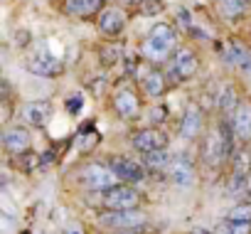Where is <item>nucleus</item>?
<instances>
[{"label":"nucleus","instance_id":"nucleus-1","mask_svg":"<svg viewBox=\"0 0 251 234\" xmlns=\"http://www.w3.org/2000/svg\"><path fill=\"white\" fill-rule=\"evenodd\" d=\"M175 45H177L175 30H173L170 25H155V27L148 32V37L143 40L141 52H143L148 59H153V62H163V59H168V57L173 54Z\"/></svg>","mask_w":251,"mask_h":234},{"label":"nucleus","instance_id":"nucleus-2","mask_svg":"<svg viewBox=\"0 0 251 234\" xmlns=\"http://www.w3.org/2000/svg\"><path fill=\"white\" fill-rule=\"evenodd\" d=\"M231 133L229 129H214L209 131L207 141H204V163L209 168H219L224 163V158L231 153Z\"/></svg>","mask_w":251,"mask_h":234},{"label":"nucleus","instance_id":"nucleus-3","mask_svg":"<svg viewBox=\"0 0 251 234\" xmlns=\"http://www.w3.org/2000/svg\"><path fill=\"white\" fill-rule=\"evenodd\" d=\"M146 222V214L138 212L136 207L133 209H108L103 214H99V224L106 227V229H113V232H121V229H136Z\"/></svg>","mask_w":251,"mask_h":234},{"label":"nucleus","instance_id":"nucleus-4","mask_svg":"<svg viewBox=\"0 0 251 234\" xmlns=\"http://www.w3.org/2000/svg\"><path fill=\"white\" fill-rule=\"evenodd\" d=\"M81 182L89 190H99L106 192L111 187L118 185V175L111 170V165H101V163H91L84 173H81Z\"/></svg>","mask_w":251,"mask_h":234},{"label":"nucleus","instance_id":"nucleus-5","mask_svg":"<svg viewBox=\"0 0 251 234\" xmlns=\"http://www.w3.org/2000/svg\"><path fill=\"white\" fill-rule=\"evenodd\" d=\"M138 202H141L138 190L123 187V185H116L101 195V205L106 209H133V207H138Z\"/></svg>","mask_w":251,"mask_h":234},{"label":"nucleus","instance_id":"nucleus-6","mask_svg":"<svg viewBox=\"0 0 251 234\" xmlns=\"http://www.w3.org/2000/svg\"><path fill=\"white\" fill-rule=\"evenodd\" d=\"M131 143H133V148H136L138 153L146 156V153L168 148V136H165L163 131H158V129H143V131L133 133Z\"/></svg>","mask_w":251,"mask_h":234},{"label":"nucleus","instance_id":"nucleus-7","mask_svg":"<svg viewBox=\"0 0 251 234\" xmlns=\"http://www.w3.org/2000/svg\"><path fill=\"white\" fill-rule=\"evenodd\" d=\"M197 72V57L190 50H177L173 62H170V77L175 81H185Z\"/></svg>","mask_w":251,"mask_h":234},{"label":"nucleus","instance_id":"nucleus-8","mask_svg":"<svg viewBox=\"0 0 251 234\" xmlns=\"http://www.w3.org/2000/svg\"><path fill=\"white\" fill-rule=\"evenodd\" d=\"M30 72L35 74H42V77H54L62 72V59L50 54L47 50H40L32 59H30Z\"/></svg>","mask_w":251,"mask_h":234},{"label":"nucleus","instance_id":"nucleus-9","mask_svg":"<svg viewBox=\"0 0 251 234\" xmlns=\"http://www.w3.org/2000/svg\"><path fill=\"white\" fill-rule=\"evenodd\" d=\"M111 170L118 175V180H126V182L143 180V165L138 160H131V158H113Z\"/></svg>","mask_w":251,"mask_h":234},{"label":"nucleus","instance_id":"nucleus-10","mask_svg":"<svg viewBox=\"0 0 251 234\" xmlns=\"http://www.w3.org/2000/svg\"><path fill=\"white\" fill-rule=\"evenodd\" d=\"M168 173H170V180L180 187H190L195 182V168L187 158H173L170 165H168Z\"/></svg>","mask_w":251,"mask_h":234},{"label":"nucleus","instance_id":"nucleus-11","mask_svg":"<svg viewBox=\"0 0 251 234\" xmlns=\"http://www.w3.org/2000/svg\"><path fill=\"white\" fill-rule=\"evenodd\" d=\"M52 116V106L47 101H30L23 106V119L30 126H45Z\"/></svg>","mask_w":251,"mask_h":234},{"label":"nucleus","instance_id":"nucleus-12","mask_svg":"<svg viewBox=\"0 0 251 234\" xmlns=\"http://www.w3.org/2000/svg\"><path fill=\"white\" fill-rule=\"evenodd\" d=\"M231 131L241 141L251 138V106L249 104H241L239 108H234V113H231Z\"/></svg>","mask_w":251,"mask_h":234},{"label":"nucleus","instance_id":"nucleus-13","mask_svg":"<svg viewBox=\"0 0 251 234\" xmlns=\"http://www.w3.org/2000/svg\"><path fill=\"white\" fill-rule=\"evenodd\" d=\"M123 27H126V15L118 10V8H108V10H103L101 13V18H99V30L103 32V35H121L123 32Z\"/></svg>","mask_w":251,"mask_h":234},{"label":"nucleus","instance_id":"nucleus-14","mask_svg":"<svg viewBox=\"0 0 251 234\" xmlns=\"http://www.w3.org/2000/svg\"><path fill=\"white\" fill-rule=\"evenodd\" d=\"M3 146H5L8 151H13V153H25L27 146H30V133H27L25 129H20V126L8 129V131L3 133Z\"/></svg>","mask_w":251,"mask_h":234},{"label":"nucleus","instance_id":"nucleus-15","mask_svg":"<svg viewBox=\"0 0 251 234\" xmlns=\"http://www.w3.org/2000/svg\"><path fill=\"white\" fill-rule=\"evenodd\" d=\"M106 0H64V10L69 15H79V18H86V15H94L103 8Z\"/></svg>","mask_w":251,"mask_h":234},{"label":"nucleus","instance_id":"nucleus-16","mask_svg":"<svg viewBox=\"0 0 251 234\" xmlns=\"http://www.w3.org/2000/svg\"><path fill=\"white\" fill-rule=\"evenodd\" d=\"M138 96L133 91H121L116 96V111L118 116H123V119H133V116L138 113Z\"/></svg>","mask_w":251,"mask_h":234},{"label":"nucleus","instance_id":"nucleus-17","mask_svg":"<svg viewBox=\"0 0 251 234\" xmlns=\"http://www.w3.org/2000/svg\"><path fill=\"white\" fill-rule=\"evenodd\" d=\"M224 59H226L229 64L239 67L241 72L251 74V54H249L244 47H239V45H229V47L224 50Z\"/></svg>","mask_w":251,"mask_h":234},{"label":"nucleus","instance_id":"nucleus-18","mask_svg":"<svg viewBox=\"0 0 251 234\" xmlns=\"http://www.w3.org/2000/svg\"><path fill=\"white\" fill-rule=\"evenodd\" d=\"M182 136L185 138H197V133L202 131V113L197 106H190L185 111V119H182Z\"/></svg>","mask_w":251,"mask_h":234},{"label":"nucleus","instance_id":"nucleus-19","mask_svg":"<svg viewBox=\"0 0 251 234\" xmlns=\"http://www.w3.org/2000/svg\"><path fill=\"white\" fill-rule=\"evenodd\" d=\"M170 156H168V151L163 148V151H153V153H146L143 156V165H148L151 170H168V165H170Z\"/></svg>","mask_w":251,"mask_h":234},{"label":"nucleus","instance_id":"nucleus-20","mask_svg":"<svg viewBox=\"0 0 251 234\" xmlns=\"http://www.w3.org/2000/svg\"><path fill=\"white\" fill-rule=\"evenodd\" d=\"M143 86H146V91H148L151 96H160V94L165 91V79H163L160 72H151V74L143 79Z\"/></svg>","mask_w":251,"mask_h":234},{"label":"nucleus","instance_id":"nucleus-21","mask_svg":"<svg viewBox=\"0 0 251 234\" xmlns=\"http://www.w3.org/2000/svg\"><path fill=\"white\" fill-rule=\"evenodd\" d=\"M251 227L249 222H234V219H224L217 227V234H249Z\"/></svg>","mask_w":251,"mask_h":234},{"label":"nucleus","instance_id":"nucleus-22","mask_svg":"<svg viewBox=\"0 0 251 234\" xmlns=\"http://www.w3.org/2000/svg\"><path fill=\"white\" fill-rule=\"evenodd\" d=\"M249 8V0H222V13L226 18H236Z\"/></svg>","mask_w":251,"mask_h":234},{"label":"nucleus","instance_id":"nucleus-23","mask_svg":"<svg viewBox=\"0 0 251 234\" xmlns=\"http://www.w3.org/2000/svg\"><path fill=\"white\" fill-rule=\"evenodd\" d=\"M226 219H234V222H251V205H234V207L226 212Z\"/></svg>","mask_w":251,"mask_h":234},{"label":"nucleus","instance_id":"nucleus-24","mask_svg":"<svg viewBox=\"0 0 251 234\" xmlns=\"http://www.w3.org/2000/svg\"><path fill=\"white\" fill-rule=\"evenodd\" d=\"M126 3H133V5H143V3H148V0H126Z\"/></svg>","mask_w":251,"mask_h":234},{"label":"nucleus","instance_id":"nucleus-25","mask_svg":"<svg viewBox=\"0 0 251 234\" xmlns=\"http://www.w3.org/2000/svg\"><path fill=\"white\" fill-rule=\"evenodd\" d=\"M192 234H204V232H202V229H197V232H192Z\"/></svg>","mask_w":251,"mask_h":234},{"label":"nucleus","instance_id":"nucleus-26","mask_svg":"<svg viewBox=\"0 0 251 234\" xmlns=\"http://www.w3.org/2000/svg\"><path fill=\"white\" fill-rule=\"evenodd\" d=\"M121 234H123V232H121Z\"/></svg>","mask_w":251,"mask_h":234}]
</instances>
